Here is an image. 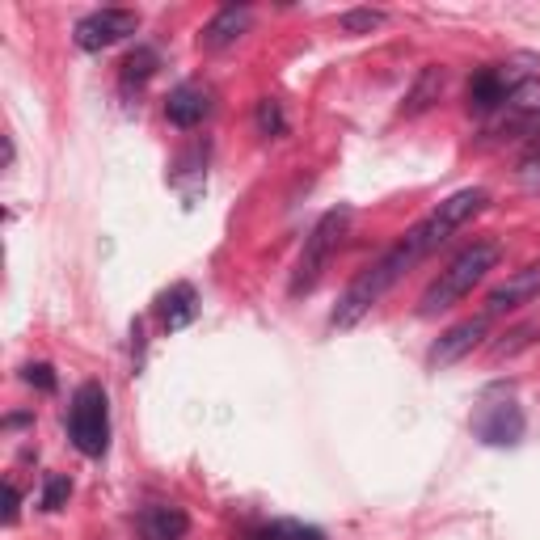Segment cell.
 Segmentation results:
<instances>
[{
    "instance_id": "cell-1",
    "label": "cell",
    "mask_w": 540,
    "mask_h": 540,
    "mask_svg": "<svg viewBox=\"0 0 540 540\" xmlns=\"http://www.w3.org/2000/svg\"><path fill=\"white\" fill-rule=\"evenodd\" d=\"M427 254H431V245L422 241L418 228H410V233H405V237L389 249V254L376 258V262H372V266L363 270V275L342 292V300H338V308H334V317H330V330H351L355 321H363V317L372 313V304H380L384 296H389V287H393L410 266H418Z\"/></svg>"
},
{
    "instance_id": "cell-2",
    "label": "cell",
    "mask_w": 540,
    "mask_h": 540,
    "mask_svg": "<svg viewBox=\"0 0 540 540\" xmlns=\"http://www.w3.org/2000/svg\"><path fill=\"white\" fill-rule=\"evenodd\" d=\"M498 258H503V249H498L494 241H473L469 249H460V254L448 262V270H439V279L427 287V292H422L418 313L422 317L448 313L452 304H460L481 279L490 275V270L498 266Z\"/></svg>"
},
{
    "instance_id": "cell-3",
    "label": "cell",
    "mask_w": 540,
    "mask_h": 540,
    "mask_svg": "<svg viewBox=\"0 0 540 540\" xmlns=\"http://www.w3.org/2000/svg\"><path fill=\"white\" fill-rule=\"evenodd\" d=\"M346 224H351V207H334V211H325V216L313 224V233L304 237V249H300V262H296V275H292V300L308 296L313 287L321 283L325 275V266H330L334 258V249L342 245V233H346Z\"/></svg>"
},
{
    "instance_id": "cell-4",
    "label": "cell",
    "mask_w": 540,
    "mask_h": 540,
    "mask_svg": "<svg viewBox=\"0 0 540 540\" xmlns=\"http://www.w3.org/2000/svg\"><path fill=\"white\" fill-rule=\"evenodd\" d=\"M68 435L76 443V452L85 456H106L110 448V397L98 380H89L76 389L72 410H68Z\"/></svg>"
},
{
    "instance_id": "cell-5",
    "label": "cell",
    "mask_w": 540,
    "mask_h": 540,
    "mask_svg": "<svg viewBox=\"0 0 540 540\" xmlns=\"http://www.w3.org/2000/svg\"><path fill=\"white\" fill-rule=\"evenodd\" d=\"M486 203H490V190H486V186H469V190H456V195H452L448 203H439V207L431 211V216L418 224V233L427 237L431 254H435V249H439L443 241H448V237L456 233L460 224H469V220H473V216H477V211L486 207Z\"/></svg>"
},
{
    "instance_id": "cell-6",
    "label": "cell",
    "mask_w": 540,
    "mask_h": 540,
    "mask_svg": "<svg viewBox=\"0 0 540 540\" xmlns=\"http://www.w3.org/2000/svg\"><path fill=\"white\" fill-rule=\"evenodd\" d=\"M140 30V17L131 9H98L76 22V47L81 51H102V47H114L119 38Z\"/></svg>"
},
{
    "instance_id": "cell-7",
    "label": "cell",
    "mask_w": 540,
    "mask_h": 540,
    "mask_svg": "<svg viewBox=\"0 0 540 540\" xmlns=\"http://www.w3.org/2000/svg\"><path fill=\"white\" fill-rule=\"evenodd\" d=\"M473 435L490 448H515L524 439V410L515 401H494L481 405V414L473 418Z\"/></svg>"
},
{
    "instance_id": "cell-8",
    "label": "cell",
    "mask_w": 540,
    "mask_h": 540,
    "mask_svg": "<svg viewBox=\"0 0 540 540\" xmlns=\"http://www.w3.org/2000/svg\"><path fill=\"white\" fill-rule=\"evenodd\" d=\"M486 330H490V317H486V313L460 321V325H452V330H443L439 342L431 346L427 363H431V368H448V363H460L481 338H486Z\"/></svg>"
},
{
    "instance_id": "cell-9",
    "label": "cell",
    "mask_w": 540,
    "mask_h": 540,
    "mask_svg": "<svg viewBox=\"0 0 540 540\" xmlns=\"http://www.w3.org/2000/svg\"><path fill=\"white\" fill-rule=\"evenodd\" d=\"M536 296H540V262L515 270V275H507L498 287H490V296H486V317L511 313V308L528 304V300H536Z\"/></svg>"
},
{
    "instance_id": "cell-10",
    "label": "cell",
    "mask_w": 540,
    "mask_h": 540,
    "mask_svg": "<svg viewBox=\"0 0 540 540\" xmlns=\"http://www.w3.org/2000/svg\"><path fill=\"white\" fill-rule=\"evenodd\" d=\"M165 114L173 127H199L211 114V89L203 85H178L165 98Z\"/></svg>"
},
{
    "instance_id": "cell-11",
    "label": "cell",
    "mask_w": 540,
    "mask_h": 540,
    "mask_svg": "<svg viewBox=\"0 0 540 540\" xmlns=\"http://www.w3.org/2000/svg\"><path fill=\"white\" fill-rule=\"evenodd\" d=\"M245 30H249V9H245V5H224V9L203 26L199 43H203L207 51H224V47H233Z\"/></svg>"
},
{
    "instance_id": "cell-12",
    "label": "cell",
    "mask_w": 540,
    "mask_h": 540,
    "mask_svg": "<svg viewBox=\"0 0 540 540\" xmlns=\"http://www.w3.org/2000/svg\"><path fill=\"white\" fill-rule=\"evenodd\" d=\"M507 98H511V85L503 81V72H498V68L473 72V81H469V106L477 114H490L498 106H507Z\"/></svg>"
},
{
    "instance_id": "cell-13",
    "label": "cell",
    "mask_w": 540,
    "mask_h": 540,
    "mask_svg": "<svg viewBox=\"0 0 540 540\" xmlns=\"http://www.w3.org/2000/svg\"><path fill=\"white\" fill-rule=\"evenodd\" d=\"M439 93H443V68H422L414 76V85L410 93H405V102H401V114L405 119H418V114H427L435 102H439Z\"/></svg>"
},
{
    "instance_id": "cell-14",
    "label": "cell",
    "mask_w": 540,
    "mask_h": 540,
    "mask_svg": "<svg viewBox=\"0 0 540 540\" xmlns=\"http://www.w3.org/2000/svg\"><path fill=\"white\" fill-rule=\"evenodd\" d=\"M195 313H199L195 287H190V283L169 287L165 300H161V321H165V330H186V325L195 321Z\"/></svg>"
},
{
    "instance_id": "cell-15",
    "label": "cell",
    "mask_w": 540,
    "mask_h": 540,
    "mask_svg": "<svg viewBox=\"0 0 540 540\" xmlns=\"http://www.w3.org/2000/svg\"><path fill=\"white\" fill-rule=\"evenodd\" d=\"M186 528H190V519L178 507H148L144 511L148 540H178V536H186Z\"/></svg>"
},
{
    "instance_id": "cell-16",
    "label": "cell",
    "mask_w": 540,
    "mask_h": 540,
    "mask_svg": "<svg viewBox=\"0 0 540 540\" xmlns=\"http://www.w3.org/2000/svg\"><path fill=\"white\" fill-rule=\"evenodd\" d=\"M540 338V321H524V325H515V330L503 334V342H494L490 346V355L503 363V359H515L519 351H528V346Z\"/></svg>"
},
{
    "instance_id": "cell-17",
    "label": "cell",
    "mask_w": 540,
    "mask_h": 540,
    "mask_svg": "<svg viewBox=\"0 0 540 540\" xmlns=\"http://www.w3.org/2000/svg\"><path fill=\"white\" fill-rule=\"evenodd\" d=\"M157 68H161V55L157 51H152V47H135L127 60H123V81L127 85H144Z\"/></svg>"
},
{
    "instance_id": "cell-18",
    "label": "cell",
    "mask_w": 540,
    "mask_h": 540,
    "mask_svg": "<svg viewBox=\"0 0 540 540\" xmlns=\"http://www.w3.org/2000/svg\"><path fill=\"white\" fill-rule=\"evenodd\" d=\"M384 26V13L380 9H346L338 17V34H372Z\"/></svg>"
},
{
    "instance_id": "cell-19",
    "label": "cell",
    "mask_w": 540,
    "mask_h": 540,
    "mask_svg": "<svg viewBox=\"0 0 540 540\" xmlns=\"http://www.w3.org/2000/svg\"><path fill=\"white\" fill-rule=\"evenodd\" d=\"M68 498H72V477L51 473L47 486H43V498H38V507H43V511H60V507H68Z\"/></svg>"
},
{
    "instance_id": "cell-20",
    "label": "cell",
    "mask_w": 540,
    "mask_h": 540,
    "mask_svg": "<svg viewBox=\"0 0 540 540\" xmlns=\"http://www.w3.org/2000/svg\"><path fill=\"white\" fill-rule=\"evenodd\" d=\"M258 131H262V135H283V131H287L283 106H279L275 98H262V102H258Z\"/></svg>"
},
{
    "instance_id": "cell-21",
    "label": "cell",
    "mask_w": 540,
    "mask_h": 540,
    "mask_svg": "<svg viewBox=\"0 0 540 540\" xmlns=\"http://www.w3.org/2000/svg\"><path fill=\"white\" fill-rule=\"evenodd\" d=\"M22 380L34 384V389H43V393H55V368H51V363H26Z\"/></svg>"
},
{
    "instance_id": "cell-22",
    "label": "cell",
    "mask_w": 540,
    "mask_h": 540,
    "mask_svg": "<svg viewBox=\"0 0 540 540\" xmlns=\"http://www.w3.org/2000/svg\"><path fill=\"white\" fill-rule=\"evenodd\" d=\"M5 524H17V507H22V494H17V486H13V481H9V486H5Z\"/></svg>"
},
{
    "instance_id": "cell-23",
    "label": "cell",
    "mask_w": 540,
    "mask_h": 540,
    "mask_svg": "<svg viewBox=\"0 0 540 540\" xmlns=\"http://www.w3.org/2000/svg\"><path fill=\"white\" fill-rule=\"evenodd\" d=\"M287 536H292V540H325L317 528H304V524H279Z\"/></svg>"
}]
</instances>
